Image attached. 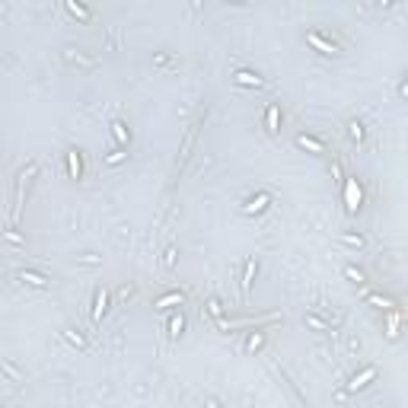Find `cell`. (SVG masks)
<instances>
[{
    "mask_svg": "<svg viewBox=\"0 0 408 408\" xmlns=\"http://www.w3.org/2000/svg\"><path fill=\"white\" fill-rule=\"evenodd\" d=\"M370 379H376V367H363L360 373H354L351 383H348V392H360V389H367Z\"/></svg>",
    "mask_w": 408,
    "mask_h": 408,
    "instance_id": "3",
    "label": "cell"
},
{
    "mask_svg": "<svg viewBox=\"0 0 408 408\" xmlns=\"http://www.w3.org/2000/svg\"><path fill=\"white\" fill-rule=\"evenodd\" d=\"M344 277L354 281V284H363V281H367V274H363L360 268H354V265H344Z\"/></svg>",
    "mask_w": 408,
    "mask_h": 408,
    "instance_id": "17",
    "label": "cell"
},
{
    "mask_svg": "<svg viewBox=\"0 0 408 408\" xmlns=\"http://www.w3.org/2000/svg\"><path fill=\"white\" fill-rule=\"evenodd\" d=\"M398 96H402V99H408V80H405L402 86H398Z\"/></svg>",
    "mask_w": 408,
    "mask_h": 408,
    "instance_id": "25",
    "label": "cell"
},
{
    "mask_svg": "<svg viewBox=\"0 0 408 408\" xmlns=\"http://www.w3.org/2000/svg\"><path fill=\"white\" fill-rule=\"evenodd\" d=\"M348 134H351V141H363V125H360V121H351V125H348Z\"/></svg>",
    "mask_w": 408,
    "mask_h": 408,
    "instance_id": "20",
    "label": "cell"
},
{
    "mask_svg": "<svg viewBox=\"0 0 408 408\" xmlns=\"http://www.w3.org/2000/svg\"><path fill=\"white\" fill-rule=\"evenodd\" d=\"M112 134H115L118 144H131V131L125 128V121H112Z\"/></svg>",
    "mask_w": 408,
    "mask_h": 408,
    "instance_id": "12",
    "label": "cell"
},
{
    "mask_svg": "<svg viewBox=\"0 0 408 408\" xmlns=\"http://www.w3.org/2000/svg\"><path fill=\"white\" fill-rule=\"evenodd\" d=\"M297 144L303 147V150H312V153H322V150H325V144H322V141H316V137H309V134H300V137H297Z\"/></svg>",
    "mask_w": 408,
    "mask_h": 408,
    "instance_id": "9",
    "label": "cell"
},
{
    "mask_svg": "<svg viewBox=\"0 0 408 408\" xmlns=\"http://www.w3.org/2000/svg\"><path fill=\"white\" fill-rule=\"evenodd\" d=\"M207 309H211V312H214V316H217V319H220V312H223V303H220V300H211V303H207Z\"/></svg>",
    "mask_w": 408,
    "mask_h": 408,
    "instance_id": "23",
    "label": "cell"
},
{
    "mask_svg": "<svg viewBox=\"0 0 408 408\" xmlns=\"http://www.w3.org/2000/svg\"><path fill=\"white\" fill-rule=\"evenodd\" d=\"M121 160H125V153H121V150H112V153L106 156V163H109V166H115V163H121Z\"/></svg>",
    "mask_w": 408,
    "mask_h": 408,
    "instance_id": "22",
    "label": "cell"
},
{
    "mask_svg": "<svg viewBox=\"0 0 408 408\" xmlns=\"http://www.w3.org/2000/svg\"><path fill=\"white\" fill-rule=\"evenodd\" d=\"M265 125H268V131H277V106H274V102L265 112Z\"/></svg>",
    "mask_w": 408,
    "mask_h": 408,
    "instance_id": "19",
    "label": "cell"
},
{
    "mask_svg": "<svg viewBox=\"0 0 408 408\" xmlns=\"http://www.w3.org/2000/svg\"><path fill=\"white\" fill-rule=\"evenodd\" d=\"M64 4H67V10H71V13L77 16V20H83V23H86V20L93 16V13H90V10H86V7L80 4V0H64Z\"/></svg>",
    "mask_w": 408,
    "mask_h": 408,
    "instance_id": "13",
    "label": "cell"
},
{
    "mask_svg": "<svg viewBox=\"0 0 408 408\" xmlns=\"http://www.w3.org/2000/svg\"><path fill=\"white\" fill-rule=\"evenodd\" d=\"M233 80H236V86H249V90H262V86H265V80L255 71H236V74H233Z\"/></svg>",
    "mask_w": 408,
    "mask_h": 408,
    "instance_id": "5",
    "label": "cell"
},
{
    "mask_svg": "<svg viewBox=\"0 0 408 408\" xmlns=\"http://www.w3.org/2000/svg\"><path fill=\"white\" fill-rule=\"evenodd\" d=\"M182 332H185V316L179 312V316H172V319H169V335H172V338H179Z\"/></svg>",
    "mask_w": 408,
    "mask_h": 408,
    "instance_id": "16",
    "label": "cell"
},
{
    "mask_svg": "<svg viewBox=\"0 0 408 408\" xmlns=\"http://www.w3.org/2000/svg\"><path fill=\"white\" fill-rule=\"evenodd\" d=\"M306 42L319 51V55H338V45H335V42H328L322 32H316V29H309V32H306Z\"/></svg>",
    "mask_w": 408,
    "mask_h": 408,
    "instance_id": "1",
    "label": "cell"
},
{
    "mask_svg": "<svg viewBox=\"0 0 408 408\" xmlns=\"http://www.w3.org/2000/svg\"><path fill=\"white\" fill-rule=\"evenodd\" d=\"M306 325L316 328V332H328V322H325L322 316H316V312H306Z\"/></svg>",
    "mask_w": 408,
    "mask_h": 408,
    "instance_id": "15",
    "label": "cell"
},
{
    "mask_svg": "<svg viewBox=\"0 0 408 408\" xmlns=\"http://www.w3.org/2000/svg\"><path fill=\"white\" fill-rule=\"evenodd\" d=\"M379 4H383V7H386V4H392V0H379Z\"/></svg>",
    "mask_w": 408,
    "mask_h": 408,
    "instance_id": "27",
    "label": "cell"
},
{
    "mask_svg": "<svg viewBox=\"0 0 408 408\" xmlns=\"http://www.w3.org/2000/svg\"><path fill=\"white\" fill-rule=\"evenodd\" d=\"M268 204H271V195L258 192V195H252V198H246V204H242V214H262Z\"/></svg>",
    "mask_w": 408,
    "mask_h": 408,
    "instance_id": "4",
    "label": "cell"
},
{
    "mask_svg": "<svg viewBox=\"0 0 408 408\" xmlns=\"http://www.w3.org/2000/svg\"><path fill=\"white\" fill-rule=\"evenodd\" d=\"M344 201H348V211H351V214H357V211H360L363 192H360L357 179H348V182H344Z\"/></svg>",
    "mask_w": 408,
    "mask_h": 408,
    "instance_id": "2",
    "label": "cell"
},
{
    "mask_svg": "<svg viewBox=\"0 0 408 408\" xmlns=\"http://www.w3.org/2000/svg\"><path fill=\"white\" fill-rule=\"evenodd\" d=\"M255 271H258V262H255V258H252V262H246V274H242V293H249V290H252Z\"/></svg>",
    "mask_w": 408,
    "mask_h": 408,
    "instance_id": "10",
    "label": "cell"
},
{
    "mask_svg": "<svg viewBox=\"0 0 408 408\" xmlns=\"http://www.w3.org/2000/svg\"><path fill=\"white\" fill-rule=\"evenodd\" d=\"M109 309V290H96V300H93V322H99Z\"/></svg>",
    "mask_w": 408,
    "mask_h": 408,
    "instance_id": "6",
    "label": "cell"
},
{
    "mask_svg": "<svg viewBox=\"0 0 408 408\" xmlns=\"http://www.w3.org/2000/svg\"><path fill=\"white\" fill-rule=\"evenodd\" d=\"M341 242H348V246H357V249H363V236L357 233V236H354V233H341Z\"/></svg>",
    "mask_w": 408,
    "mask_h": 408,
    "instance_id": "21",
    "label": "cell"
},
{
    "mask_svg": "<svg viewBox=\"0 0 408 408\" xmlns=\"http://www.w3.org/2000/svg\"><path fill=\"white\" fill-rule=\"evenodd\" d=\"M20 281L32 284V287H45V284H48V277H45V274H36V271H20Z\"/></svg>",
    "mask_w": 408,
    "mask_h": 408,
    "instance_id": "14",
    "label": "cell"
},
{
    "mask_svg": "<svg viewBox=\"0 0 408 408\" xmlns=\"http://www.w3.org/2000/svg\"><path fill=\"white\" fill-rule=\"evenodd\" d=\"M67 172H71V179H80V172H83V160L77 150L67 153Z\"/></svg>",
    "mask_w": 408,
    "mask_h": 408,
    "instance_id": "8",
    "label": "cell"
},
{
    "mask_svg": "<svg viewBox=\"0 0 408 408\" xmlns=\"http://www.w3.org/2000/svg\"><path fill=\"white\" fill-rule=\"evenodd\" d=\"M367 303H370V306H376V309H395V300L383 297V293H367Z\"/></svg>",
    "mask_w": 408,
    "mask_h": 408,
    "instance_id": "11",
    "label": "cell"
},
{
    "mask_svg": "<svg viewBox=\"0 0 408 408\" xmlns=\"http://www.w3.org/2000/svg\"><path fill=\"white\" fill-rule=\"evenodd\" d=\"M182 300H185V293H182V290H172V293H166V297H160L153 306H156V309H169V306H182Z\"/></svg>",
    "mask_w": 408,
    "mask_h": 408,
    "instance_id": "7",
    "label": "cell"
},
{
    "mask_svg": "<svg viewBox=\"0 0 408 408\" xmlns=\"http://www.w3.org/2000/svg\"><path fill=\"white\" fill-rule=\"evenodd\" d=\"M67 341H74L77 348H83V338H80V335H74V332H67Z\"/></svg>",
    "mask_w": 408,
    "mask_h": 408,
    "instance_id": "24",
    "label": "cell"
},
{
    "mask_svg": "<svg viewBox=\"0 0 408 408\" xmlns=\"http://www.w3.org/2000/svg\"><path fill=\"white\" fill-rule=\"evenodd\" d=\"M262 344H265V335H262V332H252V335L246 338V351H252V354L262 348Z\"/></svg>",
    "mask_w": 408,
    "mask_h": 408,
    "instance_id": "18",
    "label": "cell"
},
{
    "mask_svg": "<svg viewBox=\"0 0 408 408\" xmlns=\"http://www.w3.org/2000/svg\"><path fill=\"white\" fill-rule=\"evenodd\" d=\"M230 4H246V0H230Z\"/></svg>",
    "mask_w": 408,
    "mask_h": 408,
    "instance_id": "26",
    "label": "cell"
}]
</instances>
